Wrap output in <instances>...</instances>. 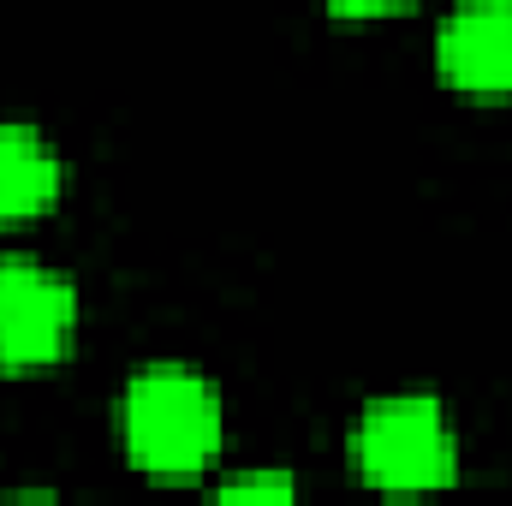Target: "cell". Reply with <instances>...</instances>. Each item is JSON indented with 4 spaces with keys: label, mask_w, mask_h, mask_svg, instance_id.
I'll use <instances>...</instances> for the list:
<instances>
[{
    "label": "cell",
    "mask_w": 512,
    "mask_h": 506,
    "mask_svg": "<svg viewBox=\"0 0 512 506\" xmlns=\"http://www.w3.org/2000/svg\"><path fill=\"white\" fill-rule=\"evenodd\" d=\"M78 292L36 256H0V370L36 376L72 352Z\"/></svg>",
    "instance_id": "obj_3"
},
{
    "label": "cell",
    "mask_w": 512,
    "mask_h": 506,
    "mask_svg": "<svg viewBox=\"0 0 512 506\" xmlns=\"http://www.w3.org/2000/svg\"><path fill=\"white\" fill-rule=\"evenodd\" d=\"M215 495H221V501H292L298 483H292L286 471H245V477L215 483Z\"/></svg>",
    "instance_id": "obj_6"
},
{
    "label": "cell",
    "mask_w": 512,
    "mask_h": 506,
    "mask_svg": "<svg viewBox=\"0 0 512 506\" xmlns=\"http://www.w3.org/2000/svg\"><path fill=\"white\" fill-rule=\"evenodd\" d=\"M352 465L382 495H429L459 477V435L435 393L370 399L352 423Z\"/></svg>",
    "instance_id": "obj_2"
},
{
    "label": "cell",
    "mask_w": 512,
    "mask_h": 506,
    "mask_svg": "<svg viewBox=\"0 0 512 506\" xmlns=\"http://www.w3.org/2000/svg\"><path fill=\"white\" fill-rule=\"evenodd\" d=\"M66 191V161L30 126H0V227L54 209Z\"/></svg>",
    "instance_id": "obj_5"
},
{
    "label": "cell",
    "mask_w": 512,
    "mask_h": 506,
    "mask_svg": "<svg viewBox=\"0 0 512 506\" xmlns=\"http://www.w3.org/2000/svg\"><path fill=\"white\" fill-rule=\"evenodd\" d=\"M435 72L465 96H512V0H459L435 30Z\"/></svg>",
    "instance_id": "obj_4"
},
{
    "label": "cell",
    "mask_w": 512,
    "mask_h": 506,
    "mask_svg": "<svg viewBox=\"0 0 512 506\" xmlns=\"http://www.w3.org/2000/svg\"><path fill=\"white\" fill-rule=\"evenodd\" d=\"M399 6H411V0H328L334 18H382V12H399Z\"/></svg>",
    "instance_id": "obj_7"
},
{
    "label": "cell",
    "mask_w": 512,
    "mask_h": 506,
    "mask_svg": "<svg viewBox=\"0 0 512 506\" xmlns=\"http://www.w3.org/2000/svg\"><path fill=\"white\" fill-rule=\"evenodd\" d=\"M120 441L161 483H191L221 453V393L185 364H143L120 393Z\"/></svg>",
    "instance_id": "obj_1"
}]
</instances>
